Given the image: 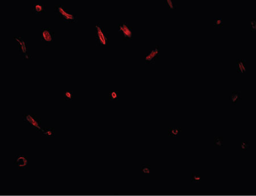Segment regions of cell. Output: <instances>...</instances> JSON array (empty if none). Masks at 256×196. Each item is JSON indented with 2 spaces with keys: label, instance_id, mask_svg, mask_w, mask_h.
Instances as JSON below:
<instances>
[{
  "label": "cell",
  "instance_id": "cell-17",
  "mask_svg": "<svg viewBox=\"0 0 256 196\" xmlns=\"http://www.w3.org/2000/svg\"><path fill=\"white\" fill-rule=\"evenodd\" d=\"M151 167L150 165L145 164L141 166V172L145 174H150V173Z\"/></svg>",
  "mask_w": 256,
  "mask_h": 196
},
{
  "label": "cell",
  "instance_id": "cell-9",
  "mask_svg": "<svg viewBox=\"0 0 256 196\" xmlns=\"http://www.w3.org/2000/svg\"><path fill=\"white\" fill-rule=\"evenodd\" d=\"M33 12L37 14H41L46 13V5L41 3H36L32 5Z\"/></svg>",
  "mask_w": 256,
  "mask_h": 196
},
{
  "label": "cell",
  "instance_id": "cell-11",
  "mask_svg": "<svg viewBox=\"0 0 256 196\" xmlns=\"http://www.w3.org/2000/svg\"><path fill=\"white\" fill-rule=\"evenodd\" d=\"M241 92L235 91L232 92V94L230 97V99L232 102V105H236L239 101L241 100Z\"/></svg>",
  "mask_w": 256,
  "mask_h": 196
},
{
  "label": "cell",
  "instance_id": "cell-20",
  "mask_svg": "<svg viewBox=\"0 0 256 196\" xmlns=\"http://www.w3.org/2000/svg\"><path fill=\"white\" fill-rule=\"evenodd\" d=\"M241 150L247 151L251 147V143L249 141H241Z\"/></svg>",
  "mask_w": 256,
  "mask_h": 196
},
{
  "label": "cell",
  "instance_id": "cell-15",
  "mask_svg": "<svg viewBox=\"0 0 256 196\" xmlns=\"http://www.w3.org/2000/svg\"><path fill=\"white\" fill-rule=\"evenodd\" d=\"M109 99L110 100H118V92L117 91H111L109 92Z\"/></svg>",
  "mask_w": 256,
  "mask_h": 196
},
{
  "label": "cell",
  "instance_id": "cell-6",
  "mask_svg": "<svg viewBox=\"0 0 256 196\" xmlns=\"http://www.w3.org/2000/svg\"><path fill=\"white\" fill-rule=\"evenodd\" d=\"M118 31L121 34L124 40L129 41L132 39V28L126 23H121L118 25Z\"/></svg>",
  "mask_w": 256,
  "mask_h": 196
},
{
  "label": "cell",
  "instance_id": "cell-21",
  "mask_svg": "<svg viewBox=\"0 0 256 196\" xmlns=\"http://www.w3.org/2000/svg\"><path fill=\"white\" fill-rule=\"evenodd\" d=\"M165 4L167 5V6L170 9H175L177 8V6H175V5L173 4V1L171 0H166L165 1Z\"/></svg>",
  "mask_w": 256,
  "mask_h": 196
},
{
  "label": "cell",
  "instance_id": "cell-3",
  "mask_svg": "<svg viewBox=\"0 0 256 196\" xmlns=\"http://www.w3.org/2000/svg\"><path fill=\"white\" fill-rule=\"evenodd\" d=\"M23 122L34 128L37 132H40L43 128L41 127V120L33 113H27L23 115Z\"/></svg>",
  "mask_w": 256,
  "mask_h": 196
},
{
  "label": "cell",
  "instance_id": "cell-18",
  "mask_svg": "<svg viewBox=\"0 0 256 196\" xmlns=\"http://www.w3.org/2000/svg\"><path fill=\"white\" fill-rule=\"evenodd\" d=\"M224 138L223 137H215L214 138V144L216 146L221 147L223 145Z\"/></svg>",
  "mask_w": 256,
  "mask_h": 196
},
{
  "label": "cell",
  "instance_id": "cell-19",
  "mask_svg": "<svg viewBox=\"0 0 256 196\" xmlns=\"http://www.w3.org/2000/svg\"><path fill=\"white\" fill-rule=\"evenodd\" d=\"M201 181V176L199 173H192L191 174V181L200 183Z\"/></svg>",
  "mask_w": 256,
  "mask_h": 196
},
{
  "label": "cell",
  "instance_id": "cell-13",
  "mask_svg": "<svg viewBox=\"0 0 256 196\" xmlns=\"http://www.w3.org/2000/svg\"><path fill=\"white\" fill-rule=\"evenodd\" d=\"M182 131V128L178 127H171L169 129V136L175 137L177 136L178 134Z\"/></svg>",
  "mask_w": 256,
  "mask_h": 196
},
{
  "label": "cell",
  "instance_id": "cell-4",
  "mask_svg": "<svg viewBox=\"0 0 256 196\" xmlns=\"http://www.w3.org/2000/svg\"><path fill=\"white\" fill-rule=\"evenodd\" d=\"M14 40L18 43V50L20 55L23 57L24 59H30V56L27 53V42L22 37H15Z\"/></svg>",
  "mask_w": 256,
  "mask_h": 196
},
{
  "label": "cell",
  "instance_id": "cell-10",
  "mask_svg": "<svg viewBox=\"0 0 256 196\" xmlns=\"http://www.w3.org/2000/svg\"><path fill=\"white\" fill-rule=\"evenodd\" d=\"M246 60L244 59H239L237 61V72L244 74L246 72Z\"/></svg>",
  "mask_w": 256,
  "mask_h": 196
},
{
  "label": "cell",
  "instance_id": "cell-12",
  "mask_svg": "<svg viewBox=\"0 0 256 196\" xmlns=\"http://www.w3.org/2000/svg\"><path fill=\"white\" fill-rule=\"evenodd\" d=\"M42 136L51 137L55 135V129L52 128H44L40 131Z\"/></svg>",
  "mask_w": 256,
  "mask_h": 196
},
{
  "label": "cell",
  "instance_id": "cell-16",
  "mask_svg": "<svg viewBox=\"0 0 256 196\" xmlns=\"http://www.w3.org/2000/svg\"><path fill=\"white\" fill-rule=\"evenodd\" d=\"M64 99L65 100H71L73 99V92L71 91H65L63 94Z\"/></svg>",
  "mask_w": 256,
  "mask_h": 196
},
{
  "label": "cell",
  "instance_id": "cell-5",
  "mask_svg": "<svg viewBox=\"0 0 256 196\" xmlns=\"http://www.w3.org/2000/svg\"><path fill=\"white\" fill-rule=\"evenodd\" d=\"M41 41L45 45H49L54 40V33L49 27H42L40 31Z\"/></svg>",
  "mask_w": 256,
  "mask_h": 196
},
{
  "label": "cell",
  "instance_id": "cell-22",
  "mask_svg": "<svg viewBox=\"0 0 256 196\" xmlns=\"http://www.w3.org/2000/svg\"><path fill=\"white\" fill-rule=\"evenodd\" d=\"M256 30V21L255 18H252L251 20V31L252 33H254Z\"/></svg>",
  "mask_w": 256,
  "mask_h": 196
},
{
  "label": "cell",
  "instance_id": "cell-7",
  "mask_svg": "<svg viewBox=\"0 0 256 196\" xmlns=\"http://www.w3.org/2000/svg\"><path fill=\"white\" fill-rule=\"evenodd\" d=\"M160 48L159 46H156L146 54L145 56V61L148 64H154L156 59H159Z\"/></svg>",
  "mask_w": 256,
  "mask_h": 196
},
{
  "label": "cell",
  "instance_id": "cell-14",
  "mask_svg": "<svg viewBox=\"0 0 256 196\" xmlns=\"http://www.w3.org/2000/svg\"><path fill=\"white\" fill-rule=\"evenodd\" d=\"M213 25L215 27H221L224 25L223 23V19L222 18H216L214 19Z\"/></svg>",
  "mask_w": 256,
  "mask_h": 196
},
{
  "label": "cell",
  "instance_id": "cell-1",
  "mask_svg": "<svg viewBox=\"0 0 256 196\" xmlns=\"http://www.w3.org/2000/svg\"><path fill=\"white\" fill-rule=\"evenodd\" d=\"M55 11L64 22L67 23L77 22V14L70 12L68 9H65L63 5H56L55 6Z\"/></svg>",
  "mask_w": 256,
  "mask_h": 196
},
{
  "label": "cell",
  "instance_id": "cell-2",
  "mask_svg": "<svg viewBox=\"0 0 256 196\" xmlns=\"http://www.w3.org/2000/svg\"><path fill=\"white\" fill-rule=\"evenodd\" d=\"M96 42L100 46H107L109 43V36L104 28L100 23H96Z\"/></svg>",
  "mask_w": 256,
  "mask_h": 196
},
{
  "label": "cell",
  "instance_id": "cell-8",
  "mask_svg": "<svg viewBox=\"0 0 256 196\" xmlns=\"http://www.w3.org/2000/svg\"><path fill=\"white\" fill-rule=\"evenodd\" d=\"M15 160H14V163L17 165L19 168L22 169H25L27 168L28 161H27V157L24 155H17L15 156Z\"/></svg>",
  "mask_w": 256,
  "mask_h": 196
}]
</instances>
